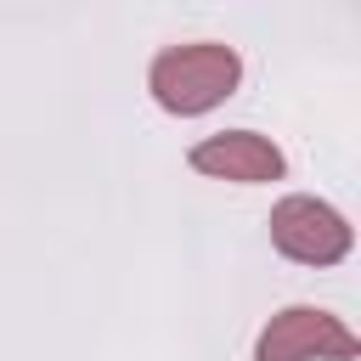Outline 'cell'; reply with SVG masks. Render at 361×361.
<instances>
[{
  "instance_id": "obj_2",
  "label": "cell",
  "mask_w": 361,
  "mask_h": 361,
  "mask_svg": "<svg viewBox=\"0 0 361 361\" xmlns=\"http://www.w3.org/2000/svg\"><path fill=\"white\" fill-rule=\"evenodd\" d=\"M271 248L293 265H338L350 248H355V226L327 203V197H310V192H288L276 209H271Z\"/></svg>"
},
{
  "instance_id": "obj_3",
  "label": "cell",
  "mask_w": 361,
  "mask_h": 361,
  "mask_svg": "<svg viewBox=\"0 0 361 361\" xmlns=\"http://www.w3.org/2000/svg\"><path fill=\"white\" fill-rule=\"evenodd\" d=\"M355 355H361L355 327L322 305H288L254 338V361H355Z\"/></svg>"
},
{
  "instance_id": "obj_4",
  "label": "cell",
  "mask_w": 361,
  "mask_h": 361,
  "mask_svg": "<svg viewBox=\"0 0 361 361\" xmlns=\"http://www.w3.org/2000/svg\"><path fill=\"white\" fill-rule=\"evenodd\" d=\"M186 164H192L197 175L231 180V186H265V180H282V175H288L282 147H276L271 135H259V130H214V135H203V141L186 152Z\"/></svg>"
},
{
  "instance_id": "obj_1",
  "label": "cell",
  "mask_w": 361,
  "mask_h": 361,
  "mask_svg": "<svg viewBox=\"0 0 361 361\" xmlns=\"http://www.w3.org/2000/svg\"><path fill=\"white\" fill-rule=\"evenodd\" d=\"M243 85V56L220 39H186V45H164L147 68V90L164 113L175 118H203L220 102H231Z\"/></svg>"
}]
</instances>
